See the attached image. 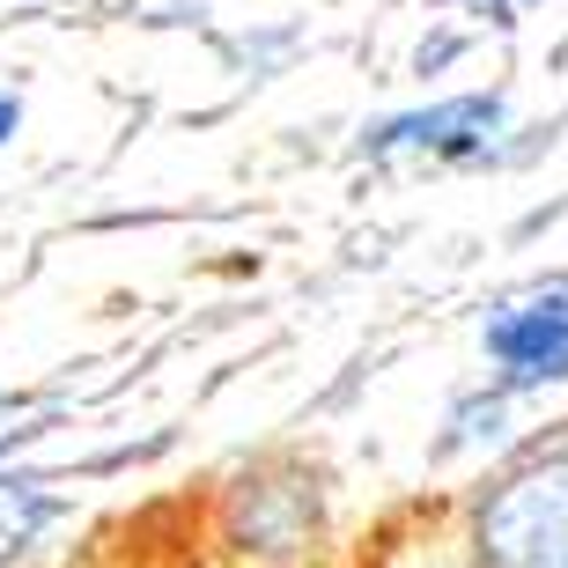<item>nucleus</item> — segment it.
<instances>
[{"instance_id": "3", "label": "nucleus", "mask_w": 568, "mask_h": 568, "mask_svg": "<svg viewBox=\"0 0 568 568\" xmlns=\"http://www.w3.org/2000/svg\"><path fill=\"white\" fill-rule=\"evenodd\" d=\"M503 126V97H450L436 111H406L377 126V148H428V155H487Z\"/></svg>"}, {"instance_id": "4", "label": "nucleus", "mask_w": 568, "mask_h": 568, "mask_svg": "<svg viewBox=\"0 0 568 568\" xmlns=\"http://www.w3.org/2000/svg\"><path fill=\"white\" fill-rule=\"evenodd\" d=\"M16 126H22V104L8 97V89H0V148H8V133H16Z\"/></svg>"}, {"instance_id": "1", "label": "nucleus", "mask_w": 568, "mask_h": 568, "mask_svg": "<svg viewBox=\"0 0 568 568\" xmlns=\"http://www.w3.org/2000/svg\"><path fill=\"white\" fill-rule=\"evenodd\" d=\"M480 568H568V443H547L503 473L473 509Z\"/></svg>"}, {"instance_id": "5", "label": "nucleus", "mask_w": 568, "mask_h": 568, "mask_svg": "<svg viewBox=\"0 0 568 568\" xmlns=\"http://www.w3.org/2000/svg\"><path fill=\"white\" fill-rule=\"evenodd\" d=\"M414 568H480V561H473V554H422Z\"/></svg>"}, {"instance_id": "2", "label": "nucleus", "mask_w": 568, "mask_h": 568, "mask_svg": "<svg viewBox=\"0 0 568 568\" xmlns=\"http://www.w3.org/2000/svg\"><path fill=\"white\" fill-rule=\"evenodd\" d=\"M487 355L503 369V392L568 377V288H531L487 317Z\"/></svg>"}, {"instance_id": "6", "label": "nucleus", "mask_w": 568, "mask_h": 568, "mask_svg": "<svg viewBox=\"0 0 568 568\" xmlns=\"http://www.w3.org/2000/svg\"><path fill=\"white\" fill-rule=\"evenodd\" d=\"M503 8H525V0H503Z\"/></svg>"}]
</instances>
